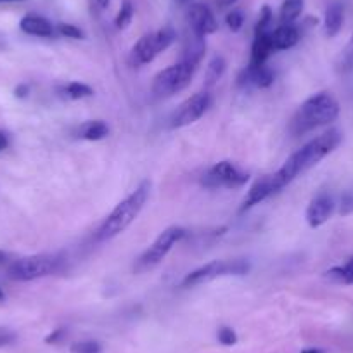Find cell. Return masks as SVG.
<instances>
[{
    "label": "cell",
    "instance_id": "f546056e",
    "mask_svg": "<svg viewBox=\"0 0 353 353\" xmlns=\"http://www.w3.org/2000/svg\"><path fill=\"white\" fill-rule=\"evenodd\" d=\"M225 23H227V26H229L230 32H234V33L239 32L244 25L243 11H239V9H234V11H230L229 14L225 16Z\"/></svg>",
    "mask_w": 353,
    "mask_h": 353
},
{
    "label": "cell",
    "instance_id": "7402d4cb",
    "mask_svg": "<svg viewBox=\"0 0 353 353\" xmlns=\"http://www.w3.org/2000/svg\"><path fill=\"white\" fill-rule=\"evenodd\" d=\"M325 277L332 283L338 284H346V286H352L353 284V256L346 261L341 267H332L325 272Z\"/></svg>",
    "mask_w": 353,
    "mask_h": 353
},
{
    "label": "cell",
    "instance_id": "4316f807",
    "mask_svg": "<svg viewBox=\"0 0 353 353\" xmlns=\"http://www.w3.org/2000/svg\"><path fill=\"white\" fill-rule=\"evenodd\" d=\"M274 23V12L269 6H263L260 11V18H258L256 26H254V33H269L272 32Z\"/></svg>",
    "mask_w": 353,
    "mask_h": 353
},
{
    "label": "cell",
    "instance_id": "f1b7e54d",
    "mask_svg": "<svg viewBox=\"0 0 353 353\" xmlns=\"http://www.w3.org/2000/svg\"><path fill=\"white\" fill-rule=\"evenodd\" d=\"M56 32L57 35L66 37V39H73V40L85 39L83 30H80L74 25H70V23H59V25H56Z\"/></svg>",
    "mask_w": 353,
    "mask_h": 353
},
{
    "label": "cell",
    "instance_id": "2e32d148",
    "mask_svg": "<svg viewBox=\"0 0 353 353\" xmlns=\"http://www.w3.org/2000/svg\"><path fill=\"white\" fill-rule=\"evenodd\" d=\"M206 52V40L205 37H199L191 32V35L184 40V47H182V63H188L191 66L198 68L199 63L203 61Z\"/></svg>",
    "mask_w": 353,
    "mask_h": 353
},
{
    "label": "cell",
    "instance_id": "e575fe53",
    "mask_svg": "<svg viewBox=\"0 0 353 353\" xmlns=\"http://www.w3.org/2000/svg\"><path fill=\"white\" fill-rule=\"evenodd\" d=\"M28 92H30V87H28V85H25V83L18 85V87H16V90H14L16 97H19V99H23V97L28 96Z\"/></svg>",
    "mask_w": 353,
    "mask_h": 353
},
{
    "label": "cell",
    "instance_id": "ac0fdd59",
    "mask_svg": "<svg viewBox=\"0 0 353 353\" xmlns=\"http://www.w3.org/2000/svg\"><path fill=\"white\" fill-rule=\"evenodd\" d=\"M276 52L272 47V40H270L269 33H254L253 46H251V59L250 64L253 66H260V64H267L269 57Z\"/></svg>",
    "mask_w": 353,
    "mask_h": 353
},
{
    "label": "cell",
    "instance_id": "4dcf8cb0",
    "mask_svg": "<svg viewBox=\"0 0 353 353\" xmlns=\"http://www.w3.org/2000/svg\"><path fill=\"white\" fill-rule=\"evenodd\" d=\"M216 338H219V343L223 346H234L237 343V334L232 327H227V325H222L216 332Z\"/></svg>",
    "mask_w": 353,
    "mask_h": 353
},
{
    "label": "cell",
    "instance_id": "7c38bea8",
    "mask_svg": "<svg viewBox=\"0 0 353 353\" xmlns=\"http://www.w3.org/2000/svg\"><path fill=\"white\" fill-rule=\"evenodd\" d=\"M188 21L191 32L199 37H208L219 30V21L212 9L205 4H192L188 11Z\"/></svg>",
    "mask_w": 353,
    "mask_h": 353
},
{
    "label": "cell",
    "instance_id": "1f68e13d",
    "mask_svg": "<svg viewBox=\"0 0 353 353\" xmlns=\"http://www.w3.org/2000/svg\"><path fill=\"white\" fill-rule=\"evenodd\" d=\"M339 215L346 216L353 213V191L343 192L341 198H339Z\"/></svg>",
    "mask_w": 353,
    "mask_h": 353
},
{
    "label": "cell",
    "instance_id": "74e56055",
    "mask_svg": "<svg viewBox=\"0 0 353 353\" xmlns=\"http://www.w3.org/2000/svg\"><path fill=\"white\" fill-rule=\"evenodd\" d=\"M8 260H9V253H6V251L0 250V265L6 263Z\"/></svg>",
    "mask_w": 353,
    "mask_h": 353
},
{
    "label": "cell",
    "instance_id": "30bf717a",
    "mask_svg": "<svg viewBox=\"0 0 353 353\" xmlns=\"http://www.w3.org/2000/svg\"><path fill=\"white\" fill-rule=\"evenodd\" d=\"M212 106V96L210 92H196L189 99L179 106V110L173 113L172 117V127L173 128H184L189 125L196 123L199 118L205 117L206 111Z\"/></svg>",
    "mask_w": 353,
    "mask_h": 353
},
{
    "label": "cell",
    "instance_id": "60d3db41",
    "mask_svg": "<svg viewBox=\"0 0 353 353\" xmlns=\"http://www.w3.org/2000/svg\"><path fill=\"white\" fill-rule=\"evenodd\" d=\"M4 298H6V294H4V291H2V288H0V301H4Z\"/></svg>",
    "mask_w": 353,
    "mask_h": 353
},
{
    "label": "cell",
    "instance_id": "52a82bcc",
    "mask_svg": "<svg viewBox=\"0 0 353 353\" xmlns=\"http://www.w3.org/2000/svg\"><path fill=\"white\" fill-rule=\"evenodd\" d=\"M176 40V32L172 26H163V28L156 30V32L148 33V35L141 37L130 50V61L132 66H144L151 61L156 59L161 52H165L170 46Z\"/></svg>",
    "mask_w": 353,
    "mask_h": 353
},
{
    "label": "cell",
    "instance_id": "cb8c5ba5",
    "mask_svg": "<svg viewBox=\"0 0 353 353\" xmlns=\"http://www.w3.org/2000/svg\"><path fill=\"white\" fill-rule=\"evenodd\" d=\"M303 12V0H286L281 8V25H293Z\"/></svg>",
    "mask_w": 353,
    "mask_h": 353
},
{
    "label": "cell",
    "instance_id": "d6986e66",
    "mask_svg": "<svg viewBox=\"0 0 353 353\" xmlns=\"http://www.w3.org/2000/svg\"><path fill=\"white\" fill-rule=\"evenodd\" d=\"M108 135H110V127H108L103 120L85 121V123H81L80 128H78V137L88 142L103 141Z\"/></svg>",
    "mask_w": 353,
    "mask_h": 353
},
{
    "label": "cell",
    "instance_id": "277c9868",
    "mask_svg": "<svg viewBox=\"0 0 353 353\" xmlns=\"http://www.w3.org/2000/svg\"><path fill=\"white\" fill-rule=\"evenodd\" d=\"M61 267L63 258L59 254H33L12 261L8 267V277L18 283H30L59 272Z\"/></svg>",
    "mask_w": 353,
    "mask_h": 353
},
{
    "label": "cell",
    "instance_id": "484cf974",
    "mask_svg": "<svg viewBox=\"0 0 353 353\" xmlns=\"http://www.w3.org/2000/svg\"><path fill=\"white\" fill-rule=\"evenodd\" d=\"M135 14V8L130 0H123L120 11H118L117 18H114V25H117L118 30H125L132 23Z\"/></svg>",
    "mask_w": 353,
    "mask_h": 353
},
{
    "label": "cell",
    "instance_id": "836d02e7",
    "mask_svg": "<svg viewBox=\"0 0 353 353\" xmlns=\"http://www.w3.org/2000/svg\"><path fill=\"white\" fill-rule=\"evenodd\" d=\"M64 334H66V331H64V329H56V331L50 332V334L47 336L46 343H49V345H56V343H59L61 339L64 338Z\"/></svg>",
    "mask_w": 353,
    "mask_h": 353
},
{
    "label": "cell",
    "instance_id": "d590c367",
    "mask_svg": "<svg viewBox=\"0 0 353 353\" xmlns=\"http://www.w3.org/2000/svg\"><path fill=\"white\" fill-rule=\"evenodd\" d=\"M9 148V135L4 130H0V151Z\"/></svg>",
    "mask_w": 353,
    "mask_h": 353
},
{
    "label": "cell",
    "instance_id": "603a6c76",
    "mask_svg": "<svg viewBox=\"0 0 353 353\" xmlns=\"http://www.w3.org/2000/svg\"><path fill=\"white\" fill-rule=\"evenodd\" d=\"M227 63L222 56H213L212 61L206 66V74H205V83L206 87H213L220 78L225 73Z\"/></svg>",
    "mask_w": 353,
    "mask_h": 353
},
{
    "label": "cell",
    "instance_id": "b9f144b4",
    "mask_svg": "<svg viewBox=\"0 0 353 353\" xmlns=\"http://www.w3.org/2000/svg\"><path fill=\"white\" fill-rule=\"evenodd\" d=\"M176 2H179V4H189L191 0H176Z\"/></svg>",
    "mask_w": 353,
    "mask_h": 353
},
{
    "label": "cell",
    "instance_id": "6da1fadb",
    "mask_svg": "<svg viewBox=\"0 0 353 353\" xmlns=\"http://www.w3.org/2000/svg\"><path fill=\"white\" fill-rule=\"evenodd\" d=\"M341 141V132H339L338 128H329L327 132L317 135V137L312 139L310 142H307L303 148L298 149L296 152H293V154L286 159V163H284L276 173L270 175L274 194L283 191V189L288 188L294 179H298L301 173H305L307 170H310L312 166L317 165L319 161L327 158L334 149L339 148Z\"/></svg>",
    "mask_w": 353,
    "mask_h": 353
},
{
    "label": "cell",
    "instance_id": "8fae6325",
    "mask_svg": "<svg viewBox=\"0 0 353 353\" xmlns=\"http://www.w3.org/2000/svg\"><path fill=\"white\" fill-rule=\"evenodd\" d=\"M336 199L331 192L322 191L319 192L317 196H314L308 205L307 213H305V219H307V223L312 227V229H317V227L324 225L329 219L332 216L336 210Z\"/></svg>",
    "mask_w": 353,
    "mask_h": 353
},
{
    "label": "cell",
    "instance_id": "d4e9b609",
    "mask_svg": "<svg viewBox=\"0 0 353 353\" xmlns=\"http://www.w3.org/2000/svg\"><path fill=\"white\" fill-rule=\"evenodd\" d=\"M336 70L339 73H348V71L353 70V35L345 46V49L341 50V54H339L338 61H336Z\"/></svg>",
    "mask_w": 353,
    "mask_h": 353
},
{
    "label": "cell",
    "instance_id": "e0dca14e",
    "mask_svg": "<svg viewBox=\"0 0 353 353\" xmlns=\"http://www.w3.org/2000/svg\"><path fill=\"white\" fill-rule=\"evenodd\" d=\"M274 50L293 49L300 42V30L294 25H281L270 32Z\"/></svg>",
    "mask_w": 353,
    "mask_h": 353
},
{
    "label": "cell",
    "instance_id": "9c48e42d",
    "mask_svg": "<svg viewBox=\"0 0 353 353\" xmlns=\"http://www.w3.org/2000/svg\"><path fill=\"white\" fill-rule=\"evenodd\" d=\"M250 181V175L237 168L230 161L215 163L205 175L201 176L203 188L215 191V189H241Z\"/></svg>",
    "mask_w": 353,
    "mask_h": 353
},
{
    "label": "cell",
    "instance_id": "ffe728a7",
    "mask_svg": "<svg viewBox=\"0 0 353 353\" xmlns=\"http://www.w3.org/2000/svg\"><path fill=\"white\" fill-rule=\"evenodd\" d=\"M343 19H345V9L339 2H332L327 9H325L324 16V30L327 37H336L343 26Z\"/></svg>",
    "mask_w": 353,
    "mask_h": 353
},
{
    "label": "cell",
    "instance_id": "7a4b0ae2",
    "mask_svg": "<svg viewBox=\"0 0 353 353\" xmlns=\"http://www.w3.org/2000/svg\"><path fill=\"white\" fill-rule=\"evenodd\" d=\"M339 117V103L329 92H317L308 97L296 110L290 121V132L294 137L327 127Z\"/></svg>",
    "mask_w": 353,
    "mask_h": 353
},
{
    "label": "cell",
    "instance_id": "4fadbf2b",
    "mask_svg": "<svg viewBox=\"0 0 353 353\" xmlns=\"http://www.w3.org/2000/svg\"><path fill=\"white\" fill-rule=\"evenodd\" d=\"M276 80V71L269 66V64H260V66H253L248 64L243 71H241L237 83L241 87H256V88H269Z\"/></svg>",
    "mask_w": 353,
    "mask_h": 353
},
{
    "label": "cell",
    "instance_id": "ab89813d",
    "mask_svg": "<svg viewBox=\"0 0 353 353\" xmlns=\"http://www.w3.org/2000/svg\"><path fill=\"white\" fill-rule=\"evenodd\" d=\"M14 2H23V0H0V4H14Z\"/></svg>",
    "mask_w": 353,
    "mask_h": 353
},
{
    "label": "cell",
    "instance_id": "44dd1931",
    "mask_svg": "<svg viewBox=\"0 0 353 353\" xmlns=\"http://www.w3.org/2000/svg\"><path fill=\"white\" fill-rule=\"evenodd\" d=\"M57 92L70 101H80V99H87V97H92L94 88L88 87V85L85 83H80V81H70V83L57 88Z\"/></svg>",
    "mask_w": 353,
    "mask_h": 353
},
{
    "label": "cell",
    "instance_id": "83f0119b",
    "mask_svg": "<svg viewBox=\"0 0 353 353\" xmlns=\"http://www.w3.org/2000/svg\"><path fill=\"white\" fill-rule=\"evenodd\" d=\"M71 353H103V345L96 339H81L70 346Z\"/></svg>",
    "mask_w": 353,
    "mask_h": 353
},
{
    "label": "cell",
    "instance_id": "5bb4252c",
    "mask_svg": "<svg viewBox=\"0 0 353 353\" xmlns=\"http://www.w3.org/2000/svg\"><path fill=\"white\" fill-rule=\"evenodd\" d=\"M19 28L26 35L39 37V39H52L54 35H57L56 25H52L49 19L39 14H26L25 18H21Z\"/></svg>",
    "mask_w": 353,
    "mask_h": 353
},
{
    "label": "cell",
    "instance_id": "d6a6232c",
    "mask_svg": "<svg viewBox=\"0 0 353 353\" xmlns=\"http://www.w3.org/2000/svg\"><path fill=\"white\" fill-rule=\"evenodd\" d=\"M14 341H16L14 331H11V329H6V327H0V348L12 345Z\"/></svg>",
    "mask_w": 353,
    "mask_h": 353
},
{
    "label": "cell",
    "instance_id": "9a60e30c",
    "mask_svg": "<svg viewBox=\"0 0 353 353\" xmlns=\"http://www.w3.org/2000/svg\"><path fill=\"white\" fill-rule=\"evenodd\" d=\"M270 196H274V189H272V181H270V175H267L251 185V189L248 191L246 198L243 199V205H241L239 213L248 212V210H251L253 206L263 203L265 199H269Z\"/></svg>",
    "mask_w": 353,
    "mask_h": 353
},
{
    "label": "cell",
    "instance_id": "ba28073f",
    "mask_svg": "<svg viewBox=\"0 0 353 353\" xmlns=\"http://www.w3.org/2000/svg\"><path fill=\"white\" fill-rule=\"evenodd\" d=\"M198 68L188 63H176L159 71L152 80V94L156 97H172L191 85Z\"/></svg>",
    "mask_w": 353,
    "mask_h": 353
},
{
    "label": "cell",
    "instance_id": "5b68a950",
    "mask_svg": "<svg viewBox=\"0 0 353 353\" xmlns=\"http://www.w3.org/2000/svg\"><path fill=\"white\" fill-rule=\"evenodd\" d=\"M251 270L250 261L244 258H236V260H213L208 263L201 265L196 270L189 272L182 281V288H196L201 284H208L212 281L220 279V277H243Z\"/></svg>",
    "mask_w": 353,
    "mask_h": 353
},
{
    "label": "cell",
    "instance_id": "8992f818",
    "mask_svg": "<svg viewBox=\"0 0 353 353\" xmlns=\"http://www.w3.org/2000/svg\"><path fill=\"white\" fill-rule=\"evenodd\" d=\"M185 234H188V230H185L184 227H176V225H172L168 227V229L163 230V232L156 237L154 243H152L151 246H149L148 250H145L137 260H135L134 272L144 274L148 272V270L158 267V265L165 260L166 254L172 251V248L175 246L176 243H181V241L184 239Z\"/></svg>",
    "mask_w": 353,
    "mask_h": 353
},
{
    "label": "cell",
    "instance_id": "8d00e7d4",
    "mask_svg": "<svg viewBox=\"0 0 353 353\" xmlns=\"http://www.w3.org/2000/svg\"><path fill=\"white\" fill-rule=\"evenodd\" d=\"M94 2H96L99 9H108L111 4V0H94Z\"/></svg>",
    "mask_w": 353,
    "mask_h": 353
},
{
    "label": "cell",
    "instance_id": "f35d334b",
    "mask_svg": "<svg viewBox=\"0 0 353 353\" xmlns=\"http://www.w3.org/2000/svg\"><path fill=\"white\" fill-rule=\"evenodd\" d=\"M301 353H324V350L321 348H308V350H303Z\"/></svg>",
    "mask_w": 353,
    "mask_h": 353
},
{
    "label": "cell",
    "instance_id": "3957f363",
    "mask_svg": "<svg viewBox=\"0 0 353 353\" xmlns=\"http://www.w3.org/2000/svg\"><path fill=\"white\" fill-rule=\"evenodd\" d=\"M149 194H151V182H141L139 188L132 194H128L123 201L118 203L113 212L104 219V222L97 229V239L108 241L120 236L121 232H125L135 222L139 213L142 212V208L148 203Z\"/></svg>",
    "mask_w": 353,
    "mask_h": 353
}]
</instances>
